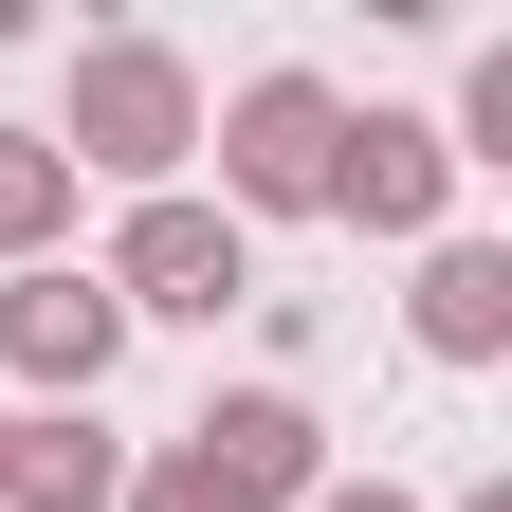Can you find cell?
<instances>
[{
  "mask_svg": "<svg viewBox=\"0 0 512 512\" xmlns=\"http://www.w3.org/2000/svg\"><path fill=\"white\" fill-rule=\"evenodd\" d=\"M74 183H183V147H202V74H183L165 37H74V92H55V128H37Z\"/></svg>",
  "mask_w": 512,
  "mask_h": 512,
  "instance_id": "1",
  "label": "cell"
},
{
  "mask_svg": "<svg viewBox=\"0 0 512 512\" xmlns=\"http://www.w3.org/2000/svg\"><path fill=\"white\" fill-rule=\"evenodd\" d=\"M330 147H348L330 74H238L220 92V220H330Z\"/></svg>",
  "mask_w": 512,
  "mask_h": 512,
  "instance_id": "2",
  "label": "cell"
},
{
  "mask_svg": "<svg viewBox=\"0 0 512 512\" xmlns=\"http://www.w3.org/2000/svg\"><path fill=\"white\" fill-rule=\"evenodd\" d=\"M92 275H110V311H165V330H220V311L256 293V238H238L220 202H183V183H165V202H128V238L92 256Z\"/></svg>",
  "mask_w": 512,
  "mask_h": 512,
  "instance_id": "3",
  "label": "cell"
},
{
  "mask_svg": "<svg viewBox=\"0 0 512 512\" xmlns=\"http://www.w3.org/2000/svg\"><path fill=\"white\" fill-rule=\"evenodd\" d=\"M165 458H202V494H220V512H311V494H330V421H311L293 384H220Z\"/></svg>",
  "mask_w": 512,
  "mask_h": 512,
  "instance_id": "4",
  "label": "cell"
},
{
  "mask_svg": "<svg viewBox=\"0 0 512 512\" xmlns=\"http://www.w3.org/2000/svg\"><path fill=\"white\" fill-rule=\"evenodd\" d=\"M110 348H128L110 275H74V256H37V275H0V366H19L37 403H92V384H110Z\"/></svg>",
  "mask_w": 512,
  "mask_h": 512,
  "instance_id": "5",
  "label": "cell"
},
{
  "mask_svg": "<svg viewBox=\"0 0 512 512\" xmlns=\"http://www.w3.org/2000/svg\"><path fill=\"white\" fill-rule=\"evenodd\" d=\"M439 202H458V147H439L421 110H348V147H330V220H366V238H439Z\"/></svg>",
  "mask_w": 512,
  "mask_h": 512,
  "instance_id": "6",
  "label": "cell"
},
{
  "mask_svg": "<svg viewBox=\"0 0 512 512\" xmlns=\"http://www.w3.org/2000/svg\"><path fill=\"white\" fill-rule=\"evenodd\" d=\"M403 330H421L439 366H494V348H512V238H421Z\"/></svg>",
  "mask_w": 512,
  "mask_h": 512,
  "instance_id": "7",
  "label": "cell"
},
{
  "mask_svg": "<svg viewBox=\"0 0 512 512\" xmlns=\"http://www.w3.org/2000/svg\"><path fill=\"white\" fill-rule=\"evenodd\" d=\"M0 512H128V439L92 403H37L19 458H0Z\"/></svg>",
  "mask_w": 512,
  "mask_h": 512,
  "instance_id": "8",
  "label": "cell"
},
{
  "mask_svg": "<svg viewBox=\"0 0 512 512\" xmlns=\"http://www.w3.org/2000/svg\"><path fill=\"white\" fill-rule=\"evenodd\" d=\"M55 238H74V165H55L37 128H0V275H37Z\"/></svg>",
  "mask_w": 512,
  "mask_h": 512,
  "instance_id": "9",
  "label": "cell"
},
{
  "mask_svg": "<svg viewBox=\"0 0 512 512\" xmlns=\"http://www.w3.org/2000/svg\"><path fill=\"white\" fill-rule=\"evenodd\" d=\"M128 512H220V494H202V458H128Z\"/></svg>",
  "mask_w": 512,
  "mask_h": 512,
  "instance_id": "10",
  "label": "cell"
},
{
  "mask_svg": "<svg viewBox=\"0 0 512 512\" xmlns=\"http://www.w3.org/2000/svg\"><path fill=\"white\" fill-rule=\"evenodd\" d=\"M311 512H421V494H384V476H330V494H311Z\"/></svg>",
  "mask_w": 512,
  "mask_h": 512,
  "instance_id": "11",
  "label": "cell"
},
{
  "mask_svg": "<svg viewBox=\"0 0 512 512\" xmlns=\"http://www.w3.org/2000/svg\"><path fill=\"white\" fill-rule=\"evenodd\" d=\"M0 458H19V403H0Z\"/></svg>",
  "mask_w": 512,
  "mask_h": 512,
  "instance_id": "12",
  "label": "cell"
}]
</instances>
